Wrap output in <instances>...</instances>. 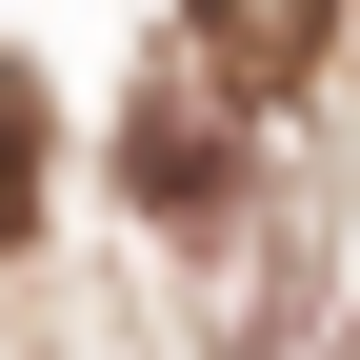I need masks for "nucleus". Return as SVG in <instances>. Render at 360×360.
Returning <instances> with one entry per match:
<instances>
[{"label":"nucleus","mask_w":360,"mask_h":360,"mask_svg":"<svg viewBox=\"0 0 360 360\" xmlns=\"http://www.w3.org/2000/svg\"><path fill=\"white\" fill-rule=\"evenodd\" d=\"M180 20H200V60L240 80V101H281V80L340 40V0H180Z\"/></svg>","instance_id":"f257e3e1"},{"label":"nucleus","mask_w":360,"mask_h":360,"mask_svg":"<svg viewBox=\"0 0 360 360\" xmlns=\"http://www.w3.org/2000/svg\"><path fill=\"white\" fill-rule=\"evenodd\" d=\"M120 180H141L160 220H200V200H220V141H200V120L160 101V120H120Z\"/></svg>","instance_id":"f03ea898"},{"label":"nucleus","mask_w":360,"mask_h":360,"mask_svg":"<svg viewBox=\"0 0 360 360\" xmlns=\"http://www.w3.org/2000/svg\"><path fill=\"white\" fill-rule=\"evenodd\" d=\"M20 220H40V80L0 60V240H20Z\"/></svg>","instance_id":"7ed1b4c3"}]
</instances>
